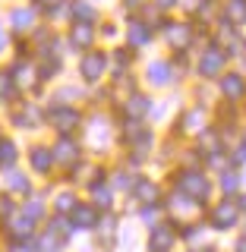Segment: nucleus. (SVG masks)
I'll return each mask as SVG.
<instances>
[{"instance_id": "1", "label": "nucleus", "mask_w": 246, "mask_h": 252, "mask_svg": "<svg viewBox=\"0 0 246 252\" xmlns=\"http://www.w3.org/2000/svg\"><path fill=\"white\" fill-rule=\"evenodd\" d=\"M101 69H105V57H101V54H89V57L82 60V76L85 79H98Z\"/></svg>"}, {"instance_id": "2", "label": "nucleus", "mask_w": 246, "mask_h": 252, "mask_svg": "<svg viewBox=\"0 0 246 252\" xmlns=\"http://www.w3.org/2000/svg\"><path fill=\"white\" fill-rule=\"evenodd\" d=\"M171 243H174L171 227H158V230L152 233V252H168V249H171Z\"/></svg>"}, {"instance_id": "3", "label": "nucleus", "mask_w": 246, "mask_h": 252, "mask_svg": "<svg viewBox=\"0 0 246 252\" xmlns=\"http://www.w3.org/2000/svg\"><path fill=\"white\" fill-rule=\"evenodd\" d=\"M183 189H189L193 195H205V192H209V186H205V180L199 177V173H186V180H183Z\"/></svg>"}, {"instance_id": "4", "label": "nucleus", "mask_w": 246, "mask_h": 252, "mask_svg": "<svg viewBox=\"0 0 246 252\" xmlns=\"http://www.w3.org/2000/svg\"><path fill=\"white\" fill-rule=\"evenodd\" d=\"M234 215H237L234 205H224V208L215 211V224H218V227H231V224H234Z\"/></svg>"}, {"instance_id": "5", "label": "nucleus", "mask_w": 246, "mask_h": 252, "mask_svg": "<svg viewBox=\"0 0 246 252\" xmlns=\"http://www.w3.org/2000/svg\"><path fill=\"white\" fill-rule=\"evenodd\" d=\"M73 220H76L79 227H92L95 224V211L92 208H76L73 211Z\"/></svg>"}, {"instance_id": "6", "label": "nucleus", "mask_w": 246, "mask_h": 252, "mask_svg": "<svg viewBox=\"0 0 246 252\" xmlns=\"http://www.w3.org/2000/svg\"><path fill=\"white\" fill-rule=\"evenodd\" d=\"M76 120H79V117L73 114V110H60V114H54V123H60V129H73Z\"/></svg>"}, {"instance_id": "7", "label": "nucleus", "mask_w": 246, "mask_h": 252, "mask_svg": "<svg viewBox=\"0 0 246 252\" xmlns=\"http://www.w3.org/2000/svg\"><path fill=\"white\" fill-rule=\"evenodd\" d=\"M32 164H35V170H47V164H51V155H47L44 148H35V152H32Z\"/></svg>"}, {"instance_id": "8", "label": "nucleus", "mask_w": 246, "mask_h": 252, "mask_svg": "<svg viewBox=\"0 0 246 252\" xmlns=\"http://www.w3.org/2000/svg\"><path fill=\"white\" fill-rule=\"evenodd\" d=\"M92 41V29L89 26H76L73 29V44H89Z\"/></svg>"}, {"instance_id": "9", "label": "nucleus", "mask_w": 246, "mask_h": 252, "mask_svg": "<svg viewBox=\"0 0 246 252\" xmlns=\"http://www.w3.org/2000/svg\"><path fill=\"white\" fill-rule=\"evenodd\" d=\"M13 22H16V26H19V29H29V22H32V16H29L26 10H16V13H13Z\"/></svg>"}, {"instance_id": "10", "label": "nucleus", "mask_w": 246, "mask_h": 252, "mask_svg": "<svg viewBox=\"0 0 246 252\" xmlns=\"http://www.w3.org/2000/svg\"><path fill=\"white\" fill-rule=\"evenodd\" d=\"M218 66H221V60L215 57V54H211V57H205V60H202V73H215Z\"/></svg>"}, {"instance_id": "11", "label": "nucleus", "mask_w": 246, "mask_h": 252, "mask_svg": "<svg viewBox=\"0 0 246 252\" xmlns=\"http://www.w3.org/2000/svg\"><path fill=\"white\" fill-rule=\"evenodd\" d=\"M57 152H60V155H57V158H60V161H70V158H73V155H76V148H73V145H70V142H63V145L57 148Z\"/></svg>"}, {"instance_id": "12", "label": "nucleus", "mask_w": 246, "mask_h": 252, "mask_svg": "<svg viewBox=\"0 0 246 252\" xmlns=\"http://www.w3.org/2000/svg\"><path fill=\"white\" fill-rule=\"evenodd\" d=\"M224 89L231 92V94H237V92H240V79H227V82H224Z\"/></svg>"}, {"instance_id": "13", "label": "nucleus", "mask_w": 246, "mask_h": 252, "mask_svg": "<svg viewBox=\"0 0 246 252\" xmlns=\"http://www.w3.org/2000/svg\"><path fill=\"white\" fill-rule=\"evenodd\" d=\"M6 92H10V76H3V73H0V98H3Z\"/></svg>"}, {"instance_id": "14", "label": "nucleus", "mask_w": 246, "mask_h": 252, "mask_svg": "<svg viewBox=\"0 0 246 252\" xmlns=\"http://www.w3.org/2000/svg\"><path fill=\"white\" fill-rule=\"evenodd\" d=\"M10 186H13V189H26V180H22V177H19V173H13V180H10Z\"/></svg>"}, {"instance_id": "15", "label": "nucleus", "mask_w": 246, "mask_h": 252, "mask_svg": "<svg viewBox=\"0 0 246 252\" xmlns=\"http://www.w3.org/2000/svg\"><path fill=\"white\" fill-rule=\"evenodd\" d=\"M3 44H6V35H3V29H0V51H3Z\"/></svg>"}]
</instances>
